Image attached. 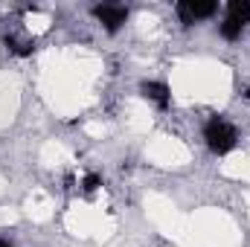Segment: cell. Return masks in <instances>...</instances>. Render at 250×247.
Returning <instances> with one entry per match:
<instances>
[{"instance_id": "cell-1", "label": "cell", "mask_w": 250, "mask_h": 247, "mask_svg": "<svg viewBox=\"0 0 250 247\" xmlns=\"http://www.w3.org/2000/svg\"><path fill=\"white\" fill-rule=\"evenodd\" d=\"M204 140H207V148L212 154L224 157V154H230L239 145V131H236V125L230 123L227 117H212L204 125Z\"/></svg>"}, {"instance_id": "cell-2", "label": "cell", "mask_w": 250, "mask_h": 247, "mask_svg": "<svg viewBox=\"0 0 250 247\" xmlns=\"http://www.w3.org/2000/svg\"><path fill=\"white\" fill-rule=\"evenodd\" d=\"M175 12L181 18L184 26H192L198 21H207L218 12V3H207V0H184V3H175Z\"/></svg>"}, {"instance_id": "cell-3", "label": "cell", "mask_w": 250, "mask_h": 247, "mask_svg": "<svg viewBox=\"0 0 250 247\" xmlns=\"http://www.w3.org/2000/svg\"><path fill=\"white\" fill-rule=\"evenodd\" d=\"M93 18L102 23L105 32H120L123 23L128 21V6H123V3H99V6H93Z\"/></svg>"}, {"instance_id": "cell-4", "label": "cell", "mask_w": 250, "mask_h": 247, "mask_svg": "<svg viewBox=\"0 0 250 247\" xmlns=\"http://www.w3.org/2000/svg\"><path fill=\"white\" fill-rule=\"evenodd\" d=\"M140 93H143L148 102H154L160 111H166V108L172 105V90H169L166 82H154V79H148V82L140 84Z\"/></svg>"}, {"instance_id": "cell-5", "label": "cell", "mask_w": 250, "mask_h": 247, "mask_svg": "<svg viewBox=\"0 0 250 247\" xmlns=\"http://www.w3.org/2000/svg\"><path fill=\"white\" fill-rule=\"evenodd\" d=\"M3 44H6V50H9L12 56H21V59L35 53V38L21 35V32H6V35H3Z\"/></svg>"}, {"instance_id": "cell-6", "label": "cell", "mask_w": 250, "mask_h": 247, "mask_svg": "<svg viewBox=\"0 0 250 247\" xmlns=\"http://www.w3.org/2000/svg\"><path fill=\"white\" fill-rule=\"evenodd\" d=\"M224 18L236 21L239 26H248L250 23V3H245V0H233V3H227V15H224Z\"/></svg>"}, {"instance_id": "cell-7", "label": "cell", "mask_w": 250, "mask_h": 247, "mask_svg": "<svg viewBox=\"0 0 250 247\" xmlns=\"http://www.w3.org/2000/svg\"><path fill=\"white\" fill-rule=\"evenodd\" d=\"M242 29H245V26H239V23L230 21V18H224V21L218 23V35H221L224 41H239V38H242Z\"/></svg>"}, {"instance_id": "cell-8", "label": "cell", "mask_w": 250, "mask_h": 247, "mask_svg": "<svg viewBox=\"0 0 250 247\" xmlns=\"http://www.w3.org/2000/svg\"><path fill=\"white\" fill-rule=\"evenodd\" d=\"M79 186H82V192H84V195H93V192L102 186V178H99V175H93V172H87V175L82 178V184H79Z\"/></svg>"}, {"instance_id": "cell-9", "label": "cell", "mask_w": 250, "mask_h": 247, "mask_svg": "<svg viewBox=\"0 0 250 247\" xmlns=\"http://www.w3.org/2000/svg\"><path fill=\"white\" fill-rule=\"evenodd\" d=\"M0 247H12V245H9V242H0Z\"/></svg>"}, {"instance_id": "cell-10", "label": "cell", "mask_w": 250, "mask_h": 247, "mask_svg": "<svg viewBox=\"0 0 250 247\" xmlns=\"http://www.w3.org/2000/svg\"><path fill=\"white\" fill-rule=\"evenodd\" d=\"M245 96H248V99H250V87H248V90H245Z\"/></svg>"}]
</instances>
